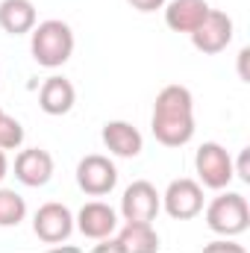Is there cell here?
<instances>
[{
    "label": "cell",
    "mask_w": 250,
    "mask_h": 253,
    "mask_svg": "<svg viewBox=\"0 0 250 253\" xmlns=\"http://www.w3.org/2000/svg\"><path fill=\"white\" fill-rule=\"evenodd\" d=\"M153 135L165 147H183L194 135V97L186 85H165L153 103Z\"/></svg>",
    "instance_id": "cell-1"
},
{
    "label": "cell",
    "mask_w": 250,
    "mask_h": 253,
    "mask_svg": "<svg viewBox=\"0 0 250 253\" xmlns=\"http://www.w3.org/2000/svg\"><path fill=\"white\" fill-rule=\"evenodd\" d=\"M30 50L42 68H59L74 53V33L65 21H44V24L33 27Z\"/></svg>",
    "instance_id": "cell-2"
},
{
    "label": "cell",
    "mask_w": 250,
    "mask_h": 253,
    "mask_svg": "<svg viewBox=\"0 0 250 253\" xmlns=\"http://www.w3.org/2000/svg\"><path fill=\"white\" fill-rule=\"evenodd\" d=\"M206 224L209 230L221 233V236H239L245 233L250 224V206L248 200L236 191H227L221 197H215L206 209Z\"/></svg>",
    "instance_id": "cell-3"
},
{
    "label": "cell",
    "mask_w": 250,
    "mask_h": 253,
    "mask_svg": "<svg viewBox=\"0 0 250 253\" xmlns=\"http://www.w3.org/2000/svg\"><path fill=\"white\" fill-rule=\"evenodd\" d=\"M188 36H191V44L200 53L215 56V53L227 50V44L233 42V18L221 9H209L206 18L197 24V30L188 33Z\"/></svg>",
    "instance_id": "cell-4"
},
{
    "label": "cell",
    "mask_w": 250,
    "mask_h": 253,
    "mask_svg": "<svg viewBox=\"0 0 250 253\" xmlns=\"http://www.w3.org/2000/svg\"><path fill=\"white\" fill-rule=\"evenodd\" d=\"M194 168H197V177L206 189H227L233 180V159L215 141L200 144V150L194 156Z\"/></svg>",
    "instance_id": "cell-5"
},
{
    "label": "cell",
    "mask_w": 250,
    "mask_h": 253,
    "mask_svg": "<svg viewBox=\"0 0 250 253\" xmlns=\"http://www.w3.org/2000/svg\"><path fill=\"white\" fill-rule=\"evenodd\" d=\"M115 183H118V171H115V165L106 156L91 153V156L80 159V165H77V186L85 194L103 197V194H109L115 189Z\"/></svg>",
    "instance_id": "cell-6"
},
{
    "label": "cell",
    "mask_w": 250,
    "mask_h": 253,
    "mask_svg": "<svg viewBox=\"0 0 250 253\" xmlns=\"http://www.w3.org/2000/svg\"><path fill=\"white\" fill-rule=\"evenodd\" d=\"M121 212L126 224H150L159 215V191L147 180H135L121 197Z\"/></svg>",
    "instance_id": "cell-7"
},
{
    "label": "cell",
    "mask_w": 250,
    "mask_h": 253,
    "mask_svg": "<svg viewBox=\"0 0 250 253\" xmlns=\"http://www.w3.org/2000/svg\"><path fill=\"white\" fill-rule=\"evenodd\" d=\"M203 209V189L194 180H174L165 191V212L174 221H191Z\"/></svg>",
    "instance_id": "cell-8"
},
{
    "label": "cell",
    "mask_w": 250,
    "mask_h": 253,
    "mask_svg": "<svg viewBox=\"0 0 250 253\" xmlns=\"http://www.w3.org/2000/svg\"><path fill=\"white\" fill-rule=\"evenodd\" d=\"M33 230L44 245H59L71 236L74 218H71L68 206H62V203H44L33 218Z\"/></svg>",
    "instance_id": "cell-9"
},
{
    "label": "cell",
    "mask_w": 250,
    "mask_h": 253,
    "mask_svg": "<svg viewBox=\"0 0 250 253\" xmlns=\"http://www.w3.org/2000/svg\"><path fill=\"white\" fill-rule=\"evenodd\" d=\"M159 236L150 224H126L115 242L100 245L97 253H156Z\"/></svg>",
    "instance_id": "cell-10"
},
{
    "label": "cell",
    "mask_w": 250,
    "mask_h": 253,
    "mask_svg": "<svg viewBox=\"0 0 250 253\" xmlns=\"http://www.w3.org/2000/svg\"><path fill=\"white\" fill-rule=\"evenodd\" d=\"M15 177L30 186V189H39L44 183H50L53 177V156L42 147H30V150H21L18 159H15Z\"/></svg>",
    "instance_id": "cell-11"
},
{
    "label": "cell",
    "mask_w": 250,
    "mask_h": 253,
    "mask_svg": "<svg viewBox=\"0 0 250 253\" xmlns=\"http://www.w3.org/2000/svg\"><path fill=\"white\" fill-rule=\"evenodd\" d=\"M77 227L85 239H109L118 227V218H115V209L106 206L103 200H91L80 209L77 215Z\"/></svg>",
    "instance_id": "cell-12"
},
{
    "label": "cell",
    "mask_w": 250,
    "mask_h": 253,
    "mask_svg": "<svg viewBox=\"0 0 250 253\" xmlns=\"http://www.w3.org/2000/svg\"><path fill=\"white\" fill-rule=\"evenodd\" d=\"M100 135H103L106 150H112L115 156H124V159L138 156L141 153V144H144L141 132L132 124H126V121H109V124L103 126Z\"/></svg>",
    "instance_id": "cell-13"
},
{
    "label": "cell",
    "mask_w": 250,
    "mask_h": 253,
    "mask_svg": "<svg viewBox=\"0 0 250 253\" xmlns=\"http://www.w3.org/2000/svg\"><path fill=\"white\" fill-rule=\"evenodd\" d=\"M74 100H77V91H74L71 80H65V77H47L44 85H42V91H39V106L47 115H65V112H71Z\"/></svg>",
    "instance_id": "cell-14"
},
{
    "label": "cell",
    "mask_w": 250,
    "mask_h": 253,
    "mask_svg": "<svg viewBox=\"0 0 250 253\" xmlns=\"http://www.w3.org/2000/svg\"><path fill=\"white\" fill-rule=\"evenodd\" d=\"M209 3L206 0H174L165 9V24L174 33H194L197 24L206 18Z\"/></svg>",
    "instance_id": "cell-15"
},
{
    "label": "cell",
    "mask_w": 250,
    "mask_h": 253,
    "mask_svg": "<svg viewBox=\"0 0 250 253\" xmlns=\"http://www.w3.org/2000/svg\"><path fill=\"white\" fill-rule=\"evenodd\" d=\"M0 27L9 36H24L36 27V6L30 0H3L0 3Z\"/></svg>",
    "instance_id": "cell-16"
},
{
    "label": "cell",
    "mask_w": 250,
    "mask_h": 253,
    "mask_svg": "<svg viewBox=\"0 0 250 253\" xmlns=\"http://www.w3.org/2000/svg\"><path fill=\"white\" fill-rule=\"evenodd\" d=\"M27 215V203L18 191L0 189V227H18Z\"/></svg>",
    "instance_id": "cell-17"
},
{
    "label": "cell",
    "mask_w": 250,
    "mask_h": 253,
    "mask_svg": "<svg viewBox=\"0 0 250 253\" xmlns=\"http://www.w3.org/2000/svg\"><path fill=\"white\" fill-rule=\"evenodd\" d=\"M21 141H24L21 121H15L12 115L3 112V118H0V150H15V147H21Z\"/></svg>",
    "instance_id": "cell-18"
},
{
    "label": "cell",
    "mask_w": 250,
    "mask_h": 253,
    "mask_svg": "<svg viewBox=\"0 0 250 253\" xmlns=\"http://www.w3.org/2000/svg\"><path fill=\"white\" fill-rule=\"evenodd\" d=\"M233 177H239L242 183H250V147H245V150L239 153V162H236V168H233Z\"/></svg>",
    "instance_id": "cell-19"
},
{
    "label": "cell",
    "mask_w": 250,
    "mask_h": 253,
    "mask_svg": "<svg viewBox=\"0 0 250 253\" xmlns=\"http://www.w3.org/2000/svg\"><path fill=\"white\" fill-rule=\"evenodd\" d=\"M132 9H138V12H156V9H162L165 6V0H126Z\"/></svg>",
    "instance_id": "cell-20"
},
{
    "label": "cell",
    "mask_w": 250,
    "mask_h": 253,
    "mask_svg": "<svg viewBox=\"0 0 250 253\" xmlns=\"http://www.w3.org/2000/svg\"><path fill=\"white\" fill-rule=\"evenodd\" d=\"M248 62H250V50L245 47V50L239 53V77H242L245 83H250V71H248Z\"/></svg>",
    "instance_id": "cell-21"
},
{
    "label": "cell",
    "mask_w": 250,
    "mask_h": 253,
    "mask_svg": "<svg viewBox=\"0 0 250 253\" xmlns=\"http://www.w3.org/2000/svg\"><path fill=\"white\" fill-rule=\"evenodd\" d=\"M224 251H230V253H245V248H236V245H224V242H218V245H209V248H206V253H224Z\"/></svg>",
    "instance_id": "cell-22"
},
{
    "label": "cell",
    "mask_w": 250,
    "mask_h": 253,
    "mask_svg": "<svg viewBox=\"0 0 250 253\" xmlns=\"http://www.w3.org/2000/svg\"><path fill=\"white\" fill-rule=\"evenodd\" d=\"M6 171H9V162H6V153L0 150V180L6 177Z\"/></svg>",
    "instance_id": "cell-23"
},
{
    "label": "cell",
    "mask_w": 250,
    "mask_h": 253,
    "mask_svg": "<svg viewBox=\"0 0 250 253\" xmlns=\"http://www.w3.org/2000/svg\"><path fill=\"white\" fill-rule=\"evenodd\" d=\"M0 118H3V109H0Z\"/></svg>",
    "instance_id": "cell-24"
}]
</instances>
